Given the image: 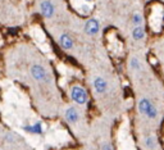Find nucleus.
I'll use <instances>...</instances> for the list:
<instances>
[{"label":"nucleus","mask_w":164,"mask_h":150,"mask_svg":"<svg viewBox=\"0 0 164 150\" xmlns=\"http://www.w3.org/2000/svg\"><path fill=\"white\" fill-rule=\"evenodd\" d=\"M132 37L136 41H141L145 39V28L144 26H136L132 30Z\"/></svg>","instance_id":"obj_10"},{"label":"nucleus","mask_w":164,"mask_h":150,"mask_svg":"<svg viewBox=\"0 0 164 150\" xmlns=\"http://www.w3.org/2000/svg\"><path fill=\"white\" fill-rule=\"evenodd\" d=\"M59 44L64 50H71L73 48V40L71 39V36L67 34H62L59 37Z\"/></svg>","instance_id":"obj_8"},{"label":"nucleus","mask_w":164,"mask_h":150,"mask_svg":"<svg viewBox=\"0 0 164 150\" xmlns=\"http://www.w3.org/2000/svg\"><path fill=\"white\" fill-rule=\"evenodd\" d=\"M65 119L69 122V123H76L79 119V113L74 106H69L65 110Z\"/></svg>","instance_id":"obj_7"},{"label":"nucleus","mask_w":164,"mask_h":150,"mask_svg":"<svg viewBox=\"0 0 164 150\" xmlns=\"http://www.w3.org/2000/svg\"><path fill=\"white\" fill-rule=\"evenodd\" d=\"M94 89L97 94H104L108 89V82L102 77H95L94 78Z\"/></svg>","instance_id":"obj_6"},{"label":"nucleus","mask_w":164,"mask_h":150,"mask_svg":"<svg viewBox=\"0 0 164 150\" xmlns=\"http://www.w3.org/2000/svg\"><path fill=\"white\" fill-rule=\"evenodd\" d=\"M145 146L147 147L149 150H155L156 146H158V141H156L155 136H149L145 139Z\"/></svg>","instance_id":"obj_11"},{"label":"nucleus","mask_w":164,"mask_h":150,"mask_svg":"<svg viewBox=\"0 0 164 150\" xmlns=\"http://www.w3.org/2000/svg\"><path fill=\"white\" fill-rule=\"evenodd\" d=\"M132 24H133V27L142 26V24H144L142 14H141V13H135V14H133V16H132Z\"/></svg>","instance_id":"obj_12"},{"label":"nucleus","mask_w":164,"mask_h":150,"mask_svg":"<svg viewBox=\"0 0 164 150\" xmlns=\"http://www.w3.org/2000/svg\"><path fill=\"white\" fill-rule=\"evenodd\" d=\"M99 31H100V24H99L97 19L91 18L86 22V24H85V32H86L87 35L95 36V35L99 34Z\"/></svg>","instance_id":"obj_5"},{"label":"nucleus","mask_w":164,"mask_h":150,"mask_svg":"<svg viewBox=\"0 0 164 150\" xmlns=\"http://www.w3.org/2000/svg\"><path fill=\"white\" fill-rule=\"evenodd\" d=\"M71 98L72 100L76 101L79 105H85L87 103L89 96H87V93L85 91L83 87H81V86H73L71 89Z\"/></svg>","instance_id":"obj_2"},{"label":"nucleus","mask_w":164,"mask_h":150,"mask_svg":"<svg viewBox=\"0 0 164 150\" xmlns=\"http://www.w3.org/2000/svg\"><path fill=\"white\" fill-rule=\"evenodd\" d=\"M101 150H113V146L109 142H105V144L101 145Z\"/></svg>","instance_id":"obj_14"},{"label":"nucleus","mask_w":164,"mask_h":150,"mask_svg":"<svg viewBox=\"0 0 164 150\" xmlns=\"http://www.w3.org/2000/svg\"><path fill=\"white\" fill-rule=\"evenodd\" d=\"M40 11L45 18H51L55 13V8H54V4L51 3L50 0H42L40 3Z\"/></svg>","instance_id":"obj_4"},{"label":"nucleus","mask_w":164,"mask_h":150,"mask_svg":"<svg viewBox=\"0 0 164 150\" xmlns=\"http://www.w3.org/2000/svg\"><path fill=\"white\" fill-rule=\"evenodd\" d=\"M31 75L35 78L36 81H40V82H50V77H49L46 69L40 64H33L31 67Z\"/></svg>","instance_id":"obj_3"},{"label":"nucleus","mask_w":164,"mask_h":150,"mask_svg":"<svg viewBox=\"0 0 164 150\" xmlns=\"http://www.w3.org/2000/svg\"><path fill=\"white\" fill-rule=\"evenodd\" d=\"M26 132H30V133H36V135H41L42 133V124L41 122H36L33 124H28V126L23 127Z\"/></svg>","instance_id":"obj_9"},{"label":"nucleus","mask_w":164,"mask_h":150,"mask_svg":"<svg viewBox=\"0 0 164 150\" xmlns=\"http://www.w3.org/2000/svg\"><path fill=\"white\" fill-rule=\"evenodd\" d=\"M138 112L144 116H146L149 119H156L158 118V114H159V110L154 103L151 100H149L147 98H142L140 99L138 101Z\"/></svg>","instance_id":"obj_1"},{"label":"nucleus","mask_w":164,"mask_h":150,"mask_svg":"<svg viewBox=\"0 0 164 150\" xmlns=\"http://www.w3.org/2000/svg\"><path fill=\"white\" fill-rule=\"evenodd\" d=\"M130 67L132 71H140L141 69V63L137 58H132L130 60Z\"/></svg>","instance_id":"obj_13"}]
</instances>
